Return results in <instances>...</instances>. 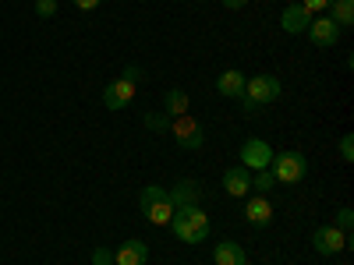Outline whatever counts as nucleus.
<instances>
[{
  "mask_svg": "<svg viewBox=\"0 0 354 265\" xmlns=\"http://www.w3.org/2000/svg\"><path fill=\"white\" fill-rule=\"evenodd\" d=\"M308 21H312V14L301 4H287L283 14H280V28H283V32H290V36H301L305 28H308Z\"/></svg>",
  "mask_w": 354,
  "mask_h": 265,
  "instance_id": "nucleus-14",
  "label": "nucleus"
},
{
  "mask_svg": "<svg viewBox=\"0 0 354 265\" xmlns=\"http://www.w3.org/2000/svg\"><path fill=\"white\" fill-rule=\"evenodd\" d=\"M145 262H149V244L138 241V237L124 241L121 248H113V265H145Z\"/></svg>",
  "mask_w": 354,
  "mask_h": 265,
  "instance_id": "nucleus-10",
  "label": "nucleus"
},
{
  "mask_svg": "<svg viewBox=\"0 0 354 265\" xmlns=\"http://www.w3.org/2000/svg\"><path fill=\"white\" fill-rule=\"evenodd\" d=\"M170 135H174V141L181 145V149H202L205 145V135H202V124L195 121L192 113H185V117H174L170 121Z\"/></svg>",
  "mask_w": 354,
  "mask_h": 265,
  "instance_id": "nucleus-5",
  "label": "nucleus"
},
{
  "mask_svg": "<svg viewBox=\"0 0 354 265\" xmlns=\"http://www.w3.org/2000/svg\"><path fill=\"white\" fill-rule=\"evenodd\" d=\"M270 163H273V149L266 145L262 138H248L245 145H241V166L245 170H270Z\"/></svg>",
  "mask_w": 354,
  "mask_h": 265,
  "instance_id": "nucleus-6",
  "label": "nucleus"
},
{
  "mask_svg": "<svg viewBox=\"0 0 354 265\" xmlns=\"http://www.w3.org/2000/svg\"><path fill=\"white\" fill-rule=\"evenodd\" d=\"M298 4L312 14V18H319L322 11H330V4H333V0H298Z\"/></svg>",
  "mask_w": 354,
  "mask_h": 265,
  "instance_id": "nucleus-22",
  "label": "nucleus"
},
{
  "mask_svg": "<svg viewBox=\"0 0 354 265\" xmlns=\"http://www.w3.org/2000/svg\"><path fill=\"white\" fill-rule=\"evenodd\" d=\"M312 248H315L322 258H333V255H340V251H351L354 241H351V233H344V230H337V226L330 223V226H319V230L312 233Z\"/></svg>",
  "mask_w": 354,
  "mask_h": 265,
  "instance_id": "nucleus-4",
  "label": "nucleus"
},
{
  "mask_svg": "<svg viewBox=\"0 0 354 265\" xmlns=\"http://www.w3.org/2000/svg\"><path fill=\"white\" fill-rule=\"evenodd\" d=\"M305 32H308V39H312L319 50H333L337 39H340V25H337L333 18H312Z\"/></svg>",
  "mask_w": 354,
  "mask_h": 265,
  "instance_id": "nucleus-7",
  "label": "nucleus"
},
{
  "mask_svg": "<svg viewBox=\"0 0 354 265\" xmlns=\"http://www.w3.org/2000/svg\"><path fill=\"white\" fill-rule=\"evenodd\" d=\"M330 18L340 25V28H351L354 25V0H333V4H330Z\"/></svg>",
  "mask_w": 354,
  "mask_h": 265,
  "instance_id": "nucleus-18",
  "label": "nucleus"
},
{
  "mask_svg": "<svg viewBox=\"0 0 354 265\" xmlns=\"http://www.w3.org/2000/svg\"><path fill=\"white\" fill-rule=\"evenodd\" d=\"M71 4H75L78 11H96V8L103 4V0H71Z\"/></svg>",
  "mask_w": 354,
  "mask_h": 265,
  "instance_id": "nucleus-27",
  "label": "nucleus"
},
{
  "mask_svg": "<svg viewBox=\"0 0 354 265\" xmlns=\"http://www.w3.org/2000/svg\"><path fill=\"white\" fill-rule=\"evenodd\" d=\"M340 159L344 163H354V135H344L340 138Z\"/></svg>",
  "mask_w": 354,
  "mask_h": 265,
  "instance_id": "nucleus-24",
  "label": "nucleus"
},
{
  "mask_svg": "<svg viewBox=\"0 0 354 265\" xmlns=\"http://www.w3.org/2000/svg\"><path fill=\"white\" fill-rule=\"evenodd\" d=\"M220 4H223L227 11H241V8L248 4V0H220Z\"/></svg>",
  "mask_w": 354,
  "mask_h": 265,
  "instance_id": "nucleus-28",
  "label": "nucleus"
},
{
  "mask_svg": "<svg viewBox=\"0 0 354 265\" xmlns=\"http://www.w3.org/2000/svg\"><path fill=\"white\" fill-rule=\"evenodd\" d=\"M245 81H248L245 71L230 68V71H223V75L216 78V92L227 96V99H241V96H245Z\"/></svg>",
  "mask_w": 354,
  "mask_h": 265,
  "instance_id": "nucleus-13",
  "label": "nucleus"
},
{
  "mask_svg": "<svg viewBox=\"0 0 354 265\" xmlns=\"http://www.w3.org/2000/svg\"><path fill=\"white\" fill-rule=\"evenodd\" d=\"M138 213L145 216V223H153V226H170V219H174V205H170V198L163 195V198H156V202H149V205H142Z\"/></svg>",
  "mask_w": 354,
  "mask_h": 265,
  "instance_id": "nucleus-15",
  "label": "nucleus"
},
{
  "mask_svg": "<svg viewBox=\"0 0 354 265\" xmlns=\"http://www.w3.org/2000/svg\"><path fill=\"white\" fill-rule=\"evenodd\" d=\"M270 173L277 177L280 184H298V181H305V177H308V159H305V153H294V149L273 153Z\"/></svg>",
  "mask_w": 354,
  "mask_h": 265,
  "instance_id": "nucleus-2",
  "label": "nucleus"
},
{
  "mask_svg": "<svg viewBox=\"0 0 354 265\" xmlns=\"http://www.w3.org/2000/svg\"><path fill=\"white\" fill-rule=\"evenodd\" d=\"M333 226H337V230H344V233H351V226H354V213L347 209V205H344V209L337 213V219H333Z\"/></svg>",
  "mask_w": 354,
  "mask_h": 265,
  "instance_id": "nucleus-23",
  "label": "nucleus"
},
{
  "mask_svg": "<svg viewBox=\"0 0 354 265\" xmlns=\"http://www.w3.org/2000/svg\"><path fill=\"white\" fill-rule=\"evenodd\" d=\"M93 265H113V251L96 248V251H93Z\"/></svg>",
  "mask_w": 354,
  "mask_h": 265,
  "instance_id": "nucleus-26",
  "label": "nucleus"
},
{
  "mask_svg": "<svg viewBox=\"0 0 354 265\" xmlns=\"http://www.w3.org/2000/svg\"><path fill=\"white\" fill-rule=\"evenodd\" d=\"M163 195H167V188H160V184L142 188V195H138V209H142V205H149V202H156V198H163Z\"/></svg>",
  "mask_w": 354,
  "mask_h": 265,
  "instance_id": "nucleus-21",
  "label": "nucleus"
},
{
  "mask_svg": "<svg viewBox=\"0 0 354 265\" xmlns=\"http://www.w3.org/2000/svg\"><path fill=\"white\" fill-rule=\"evenodd\" d=\"M167 198H170L174 209H192V205L202 202V188H198V181H177V184L167 191Z\"/></svg>",
  "mask_w": 354,
  "mask_h": 265,
  "instance_id": "nucleus-11",
  "label": "nucleus"
},
{
  "mask_svg": "<svg viewBox=\"0 0 354 265\" xmlns=\"http://www.w3.org/2000/svg\"><path fill=\"white\" fill-rule=\"evenodd\" d=\"M273 184H277V177L270 170H255L252 173V191H270Z\"/></svg>",
  "mask_w": 354,
  "mask_h": 265,
  "instance_id": "nucleus-19",
  "label": "nucleus"
},
{
  "mask_svg": "<svg viewBox=\"0 0 354 265\" xmlns=\"http://www.w3.org/2000/svg\"><path fill=\"white\" fill-rule=\"evenodd\" d=\"M36 14L39 18H53L57 14V0H36Z\"/></svg>",
  "mask_w": 354,
  "mask_h": 265,
  "instance_id": "nucleus-25",
  "label": "nucleus"
},
{
  "mask_svg": "<svg viewBox=\"0 0 354 265\" xmlns=\"http://www.w3.org/2000/svg\"><path fill=\"white\" fill-rule=\"evenodd\" d=\"M145 128H149V131H167L170 128V117L167 113H145Z\"/></svg>",
  "mask_w": 354,
  "mask_h": 265,
  "instance_id": "nucleus-20",
  "label": "nucleus"
},
{
  "mask_svg": "<svg viewBox=\"0 0 354 265\" xmlns=\"http://www.w3.org/2000/svg\"><path fill=\"white\" fill-rule=\"evenodd\" d=\"M273 216H277V209H273V202L266 198V195H252V198H245V219L252 223V226H270L273 223Z\"/></svg>",
  "mask_w": 354,
  "mask_h": 265,
  "instance_id": "nucleus-8",
  "label": "nucleus"
},
{
  "mask_svg": "<svg viewBox=\"0 0 354 265\" xmlns=\"http://www.w3.org/2000/svg\"><path fill=\"white\" fill-rule=\"evenodd\" d=\"M121 78H128V81H138L142 78V68H124V75Z\"/></svg>",
  "mask_w": 354,
  "mask_h": 265,
  "instance_id": "nucleus-29",
  "label": "nucleus"
},
{
  "mask_svg": "<svg viewBox=\"0 0 354 265\" xmlns=\"http://www.w3.org/2000/svg\"><path fill=\"white\" fill-rule=\"evenodd\" d=\"M170 230L181 244H202L209 237V216L202 213V205H192V209H174Z\"/></svg>",
  "mask_w": 354,
  "mask_h": 265,
  "instance_id": "nucleus-1",
  "label": "nucleus"
},
{
  "mask_svg": "<svg viewBox=\"0 0 354 265\" xmlns=\"http://www.w3.org/2000/svg\"><path fill=\"white\" fill-rule=\"evenodd\" d=\"M131 99H135V81H128V78H117L103 88L106 110H124V106H131Z\"/></svg>",
  "mask_w": 354,
  "mask_h": 265,
  "instance_id": "nucleus-9",
  "label": "nucleus"
},
{
  "mask_svg": "<svg viewBox=\"0 0 354 265\" xmlns=\"http://www.w3.org/2000/svg\"><path fill=\"white\" fill-rule=\"evenodd\" d=\"M280 92H283V85H280L277 75H252V78L245 81V96H241V103H252V106L259 110V106L277 103Z\"/></svg>",
  "mask_w": 354,
  "mask_h": 265,
  "instance_id": "nucleus-3",
  "label": "nucleus"
},
{
  "mask_svg": "<svg viewBox=\"0 0 354 265\" xmlns=\"http://www.w3.org/2000/svg\"><path fill=\"white\" fill-rule=\"evenodd\" d=\"M213 262L216 265H248V251L238 241H220L213 248Z\"/></svg>",
  "mask_w": 354,
  "mask_h": 265,
  "instance_id": "nucleus-16",
  "label": "nucleus"
},
{
  "mask_svg": "<svg viewBox=\"0 0 354 265\" xmlns=\"http://www.w3.org/2000/svg\"><path fill=\"white\" fill-rule=\"evenodd\" d=\"M223 191L230 198H248V191H252V170H245V166L223 170Z\"/></svg>",
  "mask_w": 354,
  "mask_h": 265,
  "instance_id": "nucleus-12",
  "label": "nucleus"
},
{
  "mask_svg": "<svg viewBox=\"0 0 354 265\" xmlns=\"http://www.w3.org/2000/svg\"><path fill=\"white\" fill-rule=\"evenodd\" d=\"M188 106H192V99H188L185 88H170V92H163V113L167 117H185Z\"/></svg>",
  "mask_w": 354,
  "mask_h": 265,
  "instance_id": "nucleus-17",
  "label": "nucleus"
}]
</instances>
